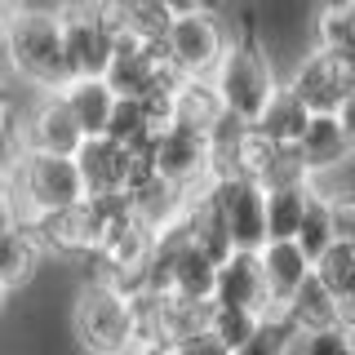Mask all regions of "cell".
Wrapping results in <instances>:
<instances>
[{"label": "cell", "instance_id": "20", "mask_svg": "<svg viewBox=\"0 0 355 355\" xmlns=\"http://www.w3.org/2000/svg\"><path fill=\"white\" fill-rule=\"evenodd\" d=\"M214 271H218V262L209 258L196 240L182 244V249L173 253V266H169V293H178V297H205V302H214Z\"/></svg>", "mask_w": 355, "mask_h": 355}, {"label": "cell", "instance_id": "19", "mask_svg": "<svg viewBox=\"0 0 355 355\" xmlns=\"http://www.w3.org/2000/svg\"><path fill=\"white\" fill-rule=\"evenodd\" d=\"M40 240L36 231L27 227V222H14V227L0 231V280L9 288L27 284L31 275H36V262H40Z\"/></svg>", "mask_w": 355, "mask_h": 355}, {"label": "cell", "instance_id": "7", "mask_svg": "<svg viewBox=\"0 0 355 355\" xmlns=\"http://www.w3.org/2000/svg\"><path fill=\"white\" fill-rule=\"evenodd\" d=\"M288 89L311 107V111H338L342 98L355 89V62L342 58V53H329V49H311L302 62L293 67L288 76Z\"/></svg>", "mask_w": 355, "mask_h": 355}, {"label": "cell", "instance_id": "2", "mask_svg": "<svg viewBox=\"0 0 355 355\" xmlns=\"http://www.w3.org/2000/svg\"><path fill=\"white\" fill-rule=\"evenodd\" d=\"M9 191L18 205V222H31L40 214L67 209L76 200H85V182L76 169L71 155H53V151H31L22 147V155L14 160V169L5 173Z\"/></svg>", "mask_w": 355, "mask_h": 355}, {"label": "cell", "instance_id": "17", "mask_svg": "<svg viewBox=\"0 0 355 355\" xmlns=\"http://www.w3.org/2000/svg\"><path fill=\"white\" fill-rule=\"evenodd\" d=\"M306 120H311V107H306L302 98H297L293 89H288V85H275V94L266 98V107H262L258 116L249 120V125L258 129L262 138L293 147V142H297V133L306 129Z\"/></svg>", "mask_w": 355, "mask_h": 355}, {"label": "cell", "instance_id": "34", "mask_svg": "<svg viewBox=\"0 0 355 355\" xmlns=\"http://www.w3.org/2000/svg\"><path fill=\"white\" fill-rule=\"evenodd\" d=\"M129 355H173L169 342H160V338H142V342H133Z\"/></svg>", "mask_w": 355, "mask_h": 355}, {"label": "cell", "instance_id": "11", "mask_svg": "<svg viewBox=\"0 0 355 355\" xmlns=\"http://www.w3.org/2000/svg\"><path fill=\"white\" fill-rule=\"evenodd\" d=\"M85 142V129L76 125L71 107L62 103V94H44V103L31 111L27 129H22V147L31 151H53V155H76V147Z\"/></svg>", "mask_w": 355, "mask_h": 355}, {"label": "cell", "instance_id": "32", "mask_svg": "<svg viewBox=\"0 0 355 355\" xmlns=\"http://www.w3.org/2000/svg\"><path fill=\"white\" fill-rule=\"evenodd\" d=\"M14 222H18V205H14V191H9V182L0 178V231L14 227Z\"/></svg>", "mask_w": 355, "mask_h": 355}, {"label": "cell", "instance_id": "3", "mask_svg": "<svg viewBox=\"0 0 355 355\" xmlns=\"http://www.w3.org/2000/svg\"><path fill=\"white\" fill-rule=\"evenodd\" d=\"M71 329L89 355H129V347L138 342L129 288H120L116 280H89L76 293Z\"/></svg>", "mask_w": 355, "mask_h": 355}, {"label": "cell", "instance_id": "6", "mask_svg": "<svg viewBox=\"0 0 355 355\" xmlns=\"http://www.w3.org/2000/svg\"><path fill=\"white\" fill-rule=\"evenodd\" d=\"M164 58L178 67V76H214V67L227 49V31L214 14H182L164 31Z\"/></svg>", "mask_w": 355, "mask_h": 355}, {"label": "cell", "instance_id": "36", "mask_svg": "<svg viewBox=\"0 0 355 355\" xmlns=\"http://www.w3.org/2000/svg\"><path fill=\"white\" fill-rule=\"evenodd\" d=\"M5 297H9V284H5V280H0V306H5Z\"/></svg>", "mask_w": 355, "mask_h": 355}, {"label": "cell", "instance_id": "33", "mask_svg": "<svg viewBox=\"0 0 355 355\" xmlns=\"http://www.w3.org/2000/svg\"><path fill=\"white\" fill-rule=\"evenodd\" d=\"M333 116L342 120V129H347V138H351V147H355V89H351L347 98H342V107L333 111Z\"/></svg>", "mask_w": 355, "mask_h": 355}, {"label": "cell", "instance_id": "35", "mask_svg": "<svg viewBox=\"0 0 355 355\" xmlns=\"http://www.w3.org/2000/svg\"><path fill=\"white\" fill-rule=\"evenodd\" d=\"M14 9H18V0H0V22H5L9 14H14Z\"/></svg>", "mask_w": 355, "mask_h": 355}, {"label": "cell", "instance_id": "10", "mask_svg": "<svg viewBox=\"0 0 355 355\" xmlns=\"http://www.w3.org/2000/svg\"><path fill=\"white\" fill-rule=\"evenodd\" d=\"M31 231H36L40 249L49 253H94L98 244V222H94V209H89V200H76V205L67 209H53V214H40L27 222Z\"/></svg>", "mask_w": 355, "mask_h": 355}, {"label": "cell", "instance_id": "9", "mask_svg": "<svg viewBox=\"0 0 355 355\" xmlns=\"http://www.w3.org/2000/svg\"><path fill=\"white\" fill-rule=\"evenodd\" d=\"M76 169H80L85 196H111L129 187V147H120L107 133H89L76 147Z\"/></svg>", "mask_w": 355, "mask_h": 355}, {"label": "cell", "instance_id": "18", "mask_svg": "<svg viewBox=\"0 0 355 355\" xmlns=\"http://www.w3.org/2000/svg\"><path fill=\"white\" fill-rule=\"evenodd\" d=\"M266 200V240H293L297 236V222L306 214V200H311V182H271L262 187Z\"/></svg>", "mask_w": 355, "mask_h": 355}, {"label": "cell", "instance_id": "28", "mask_svg": "<svg viewBox=\"0 0 355 355\" xmlns=\"http://www.w3.org/2000/svg\"><path fill=\"white\" fill-rule=\"evenodd\" d=\"M329 222H333V240L338 244H355V196L329 200Z\"/></svg>", "mask_w": 355, "mask_h": 355}, {"label": "cell", "instance_id": "23", "mask_svg": "<svg viewBox=\"0 0 355 355\" xmlns=\"http://www.w3.org/2000/svg\"><path fill=\"white\" fill-rule=\"evenodd\" d=\"M103 133H107V138H116L120 147H142V142L155 138V125H151L147 107H142L138 98H116V107H111Z\"/></svg>", "mask_w": 355, "mask_h": 355}, {"label": "cell", "instance_id": "16", "mask_svg": "<svg viewBox=\"0 0 355 355\" xmlns=\"http://www.w3.org/2000/svg\"><path fill=\"white\" fill-rule=\"evenodd\" d=\"M58 94H62V103L71 107L76 125L85 129V138L107 129V116H111V107H116V94H111V85L103 80V76H71Z\"/></svg>", "mask_w": 355, "mask_h": 355}, {"label": "cell", "instance_id": "13", "mask_svg": "<svg viewBox=\"0 0 355 355\" xmlns=\"http://www.w3.org/2000/svg\"><path fill=\"white\" fill-rule=\"evenodd\" d=\"M258 262H262V280H266L271 311H280L288 297L297 293V284L311 275V258L302 253L297 240H266L258 249Z\"/></svg>", "mask_w": 355, "mask_h": 355}, {"label": "cell", "instance_id": "37", "mask_svg": "<svg viewBox=\"0 0 355 355\" xmlns=\"http://www.w3.org/2000/svg\"><path fill=\"white\" fill-rule=\"evenodd\" d=\"M351 355H355V347H351Z\"/></svg>", "mask_w": 355, "mask_h": 355}, {"label": "cell", "instance_id": "24", "mask_svg": "<svg viewBox=\"0 0 355 355\" xmlns=\"http://www.w3.org/2000/svg\"><path fill=\"white\" fill-rule=\"evenodd\" d=\"M297 244H302V253L311 262L320 258V253L333 244V222H329V200L311 187V200H306V214H302V222H297V236H293Z\"/></svg>", "mask_w": 355, "mask_h": 355}, {"label": "cell", "instance_id": "14", "mask_svg": "<svg viewBox=\"0 0 355 355\" xmlns=\"http://www.w3.org/2000/svg\"><path fill=\"white\" fill-rule=\"evenodd\" d=\"M280 315L297 329V338H311V333L338 329V302H333V293L315 280V271H311L306 280L297 284V293L280 306Z\"/></svg>", "mask_w": 355, "mask_h": 355}, {"label": "cell", "instance_id": "21", "mask_svg": "<svg viewBox=\"0 0 355 355\" xmlns=\"http://www.w3.org/2000/svg\"><path fill=\"white\" fill-rule=\"evenodd\" d=\"M315 44L355 62V0H329L315 14Z\"/></svg>", "mask_w": 355, "mask_h": 355}, {"label": "cell", "instance_id": "29", "mask_svg": "<svg viewBox=\"0 0 355 355\" xmlns=\"http://www.w3.org/2000/svg\"><path fill=\"white\" fill-rule=\"evenodd\" d=\"M173 347V355H231L222 342L214 338L209 329H200V333H187V338H178V342H169Z\"/></svg>", "mask_w": 355, "mask_h": 355}, {"label": "cell", "instance_id": "1", "mask_svg": "<svg viewBox=\"0 0 355 355\" xmlns=\"http://www.w3.org/2000/svg\"><path fill=\"white\" fill-rule=\"evenodd\" d=\"M0 58L9 62V71H18L27 85L44 89H62L71 80L67 71V53H62V22L58 9H14L0 22Z\"/></svg>", "mask_w": 355, "mask_h": 355}, {"label": "cell", "instance_id": "26", "mask_svg": "<svg viewBox=\"0 0 355 355\" xmlns=\"http://www.w3.org/2000/svg\"><path fill=\"white\" fill-rule=\"evenodd\" d=\"M253 324H258V311H244V306H222L214 302V315H209V333L222 342L227 351H236L244 338L253 333Z\"/></svg>", "mask_w": 355, "mask_h": 355}, {"label": "cell", "instance_id": "5", "mask_svg": "<svg viewBox=\"0 0 355 355\" xmlns=\"http://www.w3.org/2000/svg\"><path fill=\"white\" fill-rule=\"evenodd\" d=\"M151 164L164 182L182 187V191H196L209 173H214V147H209V133L187 129V125H164L155 129L151 138Z\"/></svg>", "mask_w": 355, "mask_h": 355}, {"label": "cell", "instance_id": "12", "mask_svg": "<svg viewBox=\"0 0 355 355\" xmlns=\"http://www.w3.org/2000/svg\"><path fill=\"white\" fill-rule=\"evenodd\" d=\"M293 151H297V160H302L306 178H315V173L333 169L338 160H347L355 147H351L347 129H342V120L333 116V111H311V120H306V129L297 133Z\"/></svg>", "mask_w": 355, "mask_h": 355}, {"label": "cell", "instance_id": "25", "mask_svg": "<svg viewBox=\"0 0 355 355\" xmlns=\"http://www.w3.org/2000/svg\"><path fill=\"white\" fill-rule=\"evenodd\" d=\"M169 5L164 0H125V36H138V40H164L169 31Z\"/></svg>", "mask_w": 355, "mask_h": 355}, {"label": "cell", "instance_id": "4", "mask_svg": "<svg viewBox=\"0 0 355 355\" xmlns=\"http://www.w3.org/2000/svg\"><path fill=\"white\" fill-rule=\"evenodd\" d=\"M209 80H214L227 116L244 120V125L266 107V98L275 94V85H280L271 58H266V49L258 44L253 31H240L236 40H227V49H222V58H218Z\"/></svg>", "mask_w": 355, "mask_h": 355}, {"label": "cell", "instance_id": "27", "mask_svg": "<svg viewBox=\"0 0 355 355\" xmlns=\"http://www.w3.org/2000/svg\"><path fill=\"white\" fill-rule=\"evenodd\" d=\"M311 187H315L324 200H338V196H355V151L347 155V160H338L333 169L315 173L311 178Z\"/></svg>", "mask_w": 355, "mask_h": 355}, {"label": "cell", "instance_id": "22", "mask_svg": "<svg viewBox=\"0 0 355 355\" xmlns=\"http://www.w3.org/2000/svg\"><path fill=\"white\" fill-rule=\"evenodd\" d=\"M297 342H302L297 329L288 324L280 311H262L258 324H253V333L231 355H297Z\"/></svg>", "mask_w": 355, "mask_h": 355}, {"label": "cell", "instance_id": "31", "mask_svg": "<svg viewBox=\"0 0 355 355\" xmlns=\"http://www.w3.org/2000/svg\"><path fill=\"white\" fill-rule=\"evenodd\" d=\"M164 5H169L173 18H182V14H214L218 0H164Z\"/></svg>", "mask_w": 355, "mask_h": 355}, {"label": "cell", "instance_id": "8", "mask_svg": "<svg viewBox=\"0 0 355 355\" xmlns=\"http://www.w3.org/2000/svg\"><path fill=\"white\" fill-rule=\"evenodd\" d=\"M214 302L222 306H244V311H271L266 297V280H262V262L258 249H231L214 271Z\"/></svg>", "mask_w": 355, "mask_h": 355}, {"label": "cell", "instance_id": "30", "mask_svg": "<svg viewBox=\"0 0 355 355\" xmlns=\"http://www.w3.org/2000/svg\"><path fill=\"white\" fill-rule=\"evenodd\" d=\"M22 155V129L14 120H0V178L14 169V160Z\"/></svg>", "mask_w": 355, "mask_h": 355}, {"label": "cell", "instance_id": "15", "mask_svg": "<svg viewBox=\"0 0 355 355\" xmlns=\"http://www.w3.org/2000/svg\"><path fill=\"white\" fill-rule=\"evenodd\" d=\"M222 116H227V107H222V98H218V89H214L209 76H182V80H178V89H173V125L209 133Z\"/></svg>", "mask_w": 355, "mask_h": 355}]
</instances>
